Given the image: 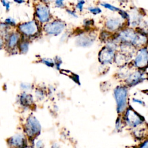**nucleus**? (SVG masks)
<instances>
[{
  "label": "nucleus",
  "instance_id": "ddd939ff",
  "mask_svg": "<svg viewBox=\"0 0 148 148\" xmlns=\"http://www.w3.org/2000/svg\"><path fill=\"white\" fill-rule=\"evenodd\" d=\"M18 102L20 104L25 108H28L31 106L34 103L33 97L25 92L21 93L18 97Z\"/></svg>",
  "mask_w": 148,
  "mask_h": 148
},
{
  "label": "nucleus",
  "instance_id": "0eeeda50",
  "mask_svg": "<svg viewBox=\"0 0 148 148\" xmlns=\"http://www.w3.org/2000/svg\"><path fill=\"white\" fill-rule=\"evenodd\" d=\"M7 142L10 148H23L27 145V139L23 134H18L8 138Z\"/></svg>",
  "mask_w": 148,
  "mask_h": 148
},
{
  "label": "nucleus",
  "instance_id": "f03ea898",
  "mask_svg": "<svg viewBox=\"0 0 148 148\" xmlns=\"http://www.w3.org/2000/svg\"><path fill=\"white\" fill-rule=\"evenodd\" d=\"M123 114L122 119L124 125L133 129L140 127L145 122L144 117L131 107H128Z\"/></svg>",
  "mask_w": 148,
  "mask_h": 148
},
{
  "label": "nucleus",
  "instance_id": "4be33fe9",
  "mask_svg": "<svg viewBox=\"0 0 148 148\" xmlns=\"http://www.w3.org/2000/svg\"><path fill=\"white\" fill-rule=\"evenodd\" d=\"M5 23H6L9 26H15L16 25V21L12 17H8L5 20Z\"/></svg>",
  "mask_w": 148,
  "mask_h": 148
},
{
  "label": "nucleus",
  "instance_id": "4468645a",
  "mask_svg": "<svg viewBox=\"0 0 148 148\" xmlns=\"http://www.w3.org/2000/svg\"><path fill=\"white\" fill-rule=\"evenodd\" d=\"M94 40V38L88 35H81L76 39V43L77 45L82 47H88L91 46Z\"/></svg>",
  "mask_w": 148,
  "mask_h": 148
},
{
  "label": "nucleus",
  "instance_id": "412c9836",
  "mask_svg": "<svg viewBox=\"0 0 148 148\" xmlns=\"http://www.w3.org/2000/svg\"><path fill=\"white\" fill-rule=\"evenodd\" d=\"M87 9L89 10V12L90 13H91L94 14H98L102 12V10L99 7L91 6V7H89Z\"/></svg>",
  "mask_w": 148,
  "mask_h": 148
},
{
  "label": "nucleus",
  "instance_id": "6ab92c4d",
  "mask_svg": "<svg viewBox=\"0 0 148 148\" xmlns=\"http://www.w3.org/2000/svg\"><path fill=\"white\" fill-rule=\"evenodd\" d=\"M41 62L49 67L53 68L54 66V62L52 59L48 58H43L41 60Z\"/></svg>",
  "mask_w": 148,
  "mask_h": 148
},
{
  "label": "nucleus",
  "instance_id": "f257e3e1",
  "mask_svg": "<svg viewBox=\"0 0 148 148\" xmlns=\"http://www.w3.org/2000/svg\"><path fill=\"white\" fill-rule=\"evenodd\" d=\"M118 114L121 115L128 106V89L125 86H118L113 91Z\"/></svg>",
  "mask_w": 148,
  "mask_h": 148
},
{
  "label": "nucleus",
  "instance_id": "c756f323",
  "mask_svg": "<svg viewBox=\"0 0 148 148\" xmlns=\"http://www.w3.org/2000/svg\"><path fill=\"white\" fill-rule=\"evenodd\" d=\"M70 77L77 84H79V77L77 75L73 73H72V75H70Z\"/></svg>",
  "mask_w": 148,
  "mask_h": 148
},
{
  "label": "nucleus",
  "instance_id": "bb28decb",
  "mask_svg": "<svg viewBox=\"0 0 148 148\" xmlns=\"http://www.w3.org/2000/svg\"><path fill=\"white\" fill-rule=\"evenodd\" d=\"M33 148H44V145L42 140H37L35 143Z\"/></svg>",
  "mask_w": 148,
  "mask_h": 148
},
{
  "label": "nucleus",
  "instance_id": "393cba45",
  "mask_svg": "<svg viewBox=\"0 0 148 148\" xmlns=\"http://www.w3.org/2000/svg\"><path fill=\"white\" fill-rule=\"evenodd\" d=\"M55 61H54V66L56 65V67L57 69H60V67L62 64V60L61 59L60 57H55Z\"/></svg>",
  "mask_w": 148,
  "mask_h": 148
},
{
  "label": "nucleus",
  "instance_id": "9d476101",
  "mask_svg": "<svg viewBox=\"0 0 148 148\" xmlns=\"http://www.w3.org/2000/svg\"><path fill=\"white\" fill-rule=\"evenodd\" d=\"M147 51L146 48L140 49L134 59V65L138 68L144 67L147 62Z\"/></svg>",
  "mask_w": 148,
  "mask_h": 148
},
{
  "label": "nucleus",
  "instance_id": "c9c22d12",
  "mask_svg": "<svg viewBox=\"0 0 148 148\" xmlns=\"http://www.w3.org/2000/svg\"><path fill=\"white\" fill-rule=\"evenodd\" d=\"M92 20H87V21H85L84 20V25L86 26H90V25H91L92 23Z\"/></svg>",
  "mask_w": 148,
  "mask_h": 148
},
{
  "label": "nucleus",
  "instance_id": "a878e982",
  "mask_svg": "<svg viewBox=\"0 0 148 148\" xmlns=\"http://www.w3.org/2000/svg\"><path fill=\"white\" fill-rule=\"evenodd\" d=\"M1 3L5 8L6 11H8L10 9V2L7 0H1Z\"/></svg>",
  "mask_w": 148,
  "mask_h": 148
},
{
  "label": "nucleus",
  "instance_id": "2f4dec72",
  "mask_svg": "<svg viewBox=\"0 0 148 148\" xmlns=\"http://www.w3.org/2000/svg\"><path fill=\"white\" fill-rule=\"evenodd\" d=\"M138 148H148V141L146 139L142 143H140Z\"/></svg>",
  "mask_w": 148,
  "mask_h": 148
},
{
  "label": "nucleus",
  "instance_id": "4c0bfd02",
  "mask_svg": "<svg viewBox=\"0 0 148 148\" xmlns=\"http://www.w3.org/2000/svg\"><path fill=\"white\" fill-rule=\"evenodd\" d=\"M51 148H60V147L59 145H58L57 143H54V144L52 145Z\"/></svg>",
  "mask_w": 148,
  "mask_h": 148
},
{
  "label": "nucleus",
  "instance_id": "aec40b11",
  "mask_svg": "<svg viewBox=\"0 0 148 148\" xmlns=\"http://www.w3.org/2000/svg\"><path fill=\"white\" fill-rule=\"evenodd\" d=\"M124 123L123 122L122 117H119L117 119V120L116 121V128L117 130H122L123 127L124 126Z\"/></svg>",
  "mask_w": 148,
  "mask_h": 148
},
{
  "label": "nucleus",
  "instance_id": "dca6fc26",
  "mask_svg": "<svg viewBox=\"0 0 148 148\" xmlns=\"http://www.w3.org/2000/svg\"><path fill=\"white\" fill-rule=\"evenodd\" d=\"M133 134L134 137L138 139H143L147 135V130L139 127L133 129Z\"/></svg>",
  "mask_w": 148,
  "mask_h": 148
},
{
  "label": "nucleus",
  "instance_id": "7c9ffc66",
  "mask_svg": "<svg viewBox=\"0 0 148 148\" xmlns=\"http://www.w3.org/2000/svg\"><path fill=\"white\" fill-rule=\"evenodd\" d=\"M64 0H56L55 4L58 8H63L64 6Z\"/></svg>",
  "mask_w": 148,
  "mask_h": 148
},
{
  "label": "nucleus",
  "instance_id": "473e14b6",
  "mask_svg": "<svg viewBox=\"0 0 148 148\" xmlns=\"http://www.w3.org/2000/svg\"><path fill=\"white\" fill-rule=\"evenodd\" d=\"M66 11V12H67L70 16H71L72 17H75V18H77V14H76V13H75L74 11H72V10H68V9H67Z\"/></svg>",
  "mask_w": 148,
  "mask_h": 148
},
{
  "label": "nucleus",
  "instance_id": "9b49d317",
  "mask_svg": "<svg viewBox=\"0 0 148 148\" xmlns=\"http://www.w3.org/2000/svg\"><path fill=\"white\" fill-rule=\"evenodd\" d=\"M20 40V35L17 32H12L8 35L6 46L8 49H14L18 45Z\"/></svg>",
  "mask_w": 148,
  "mask_h": 148
},
{
  "label": "nucleus",
  "instance_id": "2eb2a0df",
  "mask_svg": "<svg viewBox=\"0 0 148 148\" xmlns=\"http://www.w3.org/2000/svg\"><path fill=\"white\" fill-rule=\"evenodd\" d=\"M105 25L109 30L115 31L121 26V21L117 18H110L106 21Z\"/></svg>",
  "mask_w": 148,
  "mask_h": 148
},
{
  "label": "nucleus",
  "instance_id": "58836bf2",
  "mask_svg": "<svg viewBox=\"0 0 148 148\" xmlns=\"http://www.w3.org/2000/svg\"><path fill=\"white\" fill-rule=\"evenodd\" d=\"M23 148H33V147H32V146H29V145H27Z\"/></svg>",
  "mask_w": 148,
  "mask_h": 148
},
{
  "label": "nucleus",
  "instance_id": "b1692460",
  "mask_svg": "<svg viewBox=\"0 0 148 148\" xmlns=\"http://www.w3.org/2000/svg\"><path fill=\"white\" fill-rule=\"evenodd\" d=\"M84 3H85L84 0H79L76 5V7L80 12H82Z\"/></svg>",
  "mask_w": 148,
  "mask_h": 148
},
{
  "label": "nucleus",
  "instance_id": "7ed1b4c3",
  "mask_svg": "<svg viewBox=\"0 0 148 148\" xmlns=\"http://www.w3.org/2000/svg\"><path fill=\"white\" fill-rule=\"evenodd\" d=\"M24 132L29 138L37 136L41 130V126L38 120L33 115L29 116L24 124Z\"/></svg>",
  "mask_w": 148,
  "mask_h": 148
},
{
  "label": "nucleus",
  "instance_id": "6e6552de",
  "mask_svg": "<svg viewBox=\"0 0 148 148\" xmlns=\"http://www.w3.org/2000/svg\"><path fill=\"white\" fill-rule=\"evenodd\" d=\"M35 14L38 20L42 23L47 22L50 20L49 8L43 4H39L36 6Z\"/></svg>",
  "mask_w": 148,
  "mask_h": 148
},
{
  "label": "nucleus",
  "instance_id": "cd10ccee",
  "mask_svg": "<svg viewBox=\"0 0 148 148\" xmlns=\"http://www.w3.org/2000/svg\"><path fill=\"white\" fill-rule=\"evenodd\" d=\"M21 88L25 90V91H28L29 90H31L32 88V86L31 84H29V83H21L20 85Z\"/></svg>",
  "mask_w": 148,
  "mask_h": 148
},
{
  "label": "nucleus",
  "instance_id": "20e7f679",
  "mask_svg": "<svg viewBox=\"0 0 148 148\" xmlns=\"http://www.w3.org/2000/svg\"><path fill=\"white\" fill-rule=\"evenodd\" d=\"M119 38L125 43H131L136 46L142 45L146 40V38L139 35L131 29H125L121 31L119 35Z\"/></svg>",
  "mask_w": 148,
  "mask_h": 148
},
{
  "label": "nucleus",
  "instance_id": "f8f14e48",
  "mask_svg": "<svg viewBox=\"0 0 148 148\" xmlns=\"http://www.w3.org/2000/svg\"><path fill=\"white\" fill-rule=\"evenodd\" d=\"M143 75V74L139 71L135 72L128 77L126 79V82L129 86H135L144 80Z\"/></svg>",
  "mask_w": 148,
  "mask_h": 148
},
{
  "label": "nucleus",
  "instance_id": "39448f33",
  "mask_svg": "<svg viewBox=\"0 0 148 148\" xmlns=\"http://www.w3.org/2000/svg\"><path fill=\"white\" fill-rule=\"evenodd\" d=\"M65 28V23L61 20H55L46 24L44 30L48 35H58Z\"/></svg>",
  "mask_w": 148,
  "mask_h": 148
},
{
  "label": "nucleus",
  "instance_id": "a19ab883",
  "mask_svg": "<svg viewBox=\"0 0 148 148\" xmlns=\"http://www.w3.org/2000/svg\"><path fill=\"white\" fill-rule=\"evenodd\" d=\"M46 1H51V0H45Z\"/></svg>",
  "mask_w": 148,
  "mask_h": 148
},
{
  "label": "nucleus",
  "instance_id": "a211bd4d",
  "mask_svg": "<svg viewBox=\"0 0 148 148\" xmlns=\"http://www.w3.org/2000/svg\"><path fill=\"white\" fill-rule=\"evenodd\" d=\"M101 5L103 7H104L105 8H106L111 11H113V12H118L120 10V9L118 8L117 7H116L110 3H106V2H103V3H101Z\"/></svg>",
  "mask_w": 148,
  "mask_h": 148
},
{
  "label": "nucleus",
  "instance_id": "e433bc0d",
  "mask_svg": "<svg viewBox=\"0 0 148 148\" xmlns=\"http://www.w3.org/2000/svg\"><path fill=\"white\" fill-rule=\"evenodd\" d=\"M14 2H16V3H18V4H21V3H23L24 2H25V1L24 0H13Z\"/></svg>",
  "mask_w": 148,
  "mask_h": 148
},
{
  "label": "nucleus",
  "instance_id": "c85d7f7f",
  "mask_svg": "<svg viewBox=\"0 0 148 148\" xmlns=\"http://www.w3.org/2000/svg\"><path fill=\"white\" fill-rule=\"evenodd\" d=\"M119 12V14H120V16L122 18H123L124 19H129L130 18V16L126 12L120 9Z\"/></svg>",
  "mask_w": 148,
  "mask_h": 148
},
{
  "label": "nucleus",
  "instance_id": "5701e85b",
  "mask_svg": "<svg viewBox=\"0 0 148 148\" xmlns=\"http://www.w3.org/2000/svg\"><path fill=\"white\" fill-rule=\"evenodd\" d=\"M35 94H36V98H38L39 100H42L45 97V94L43 91L41 90H36Z\"/></svg>",
  "mask_w": 148,
  "mask_h": 148
},
{
  "label": "nucleus",
  "instance_id": "1a4fd4ad",
  "mask_svg": "<svg viewBox=\"0 0 148 148\" xmlns=\"http://www.w3.org/2000/svg\"><path fill=\"white\" fill-rule=\"evenodd\" d=\"M114 57V49L106 46L103 48L99 54V61L104 64L112 63Z\"/></svg>",
  "mask_w": 148,
  "mask_h": 148
},
{
  "label": "nucleus",
  "instance_id": "f3484780",
  "mask_svg": "<svg viewBox=\"0 0 148 148\" xmlns=\"http://www.w3.org/2000/svg\"><path fill=\"white\" fill-rule=\"evenodd\" d=\"M18 49L20 50V53L21 54H26L28 51L29 49V43L27 41H22L19 42Z\"/></svg>",
  "mask_w": 148,
  "mask_h": 148
},
{
  "label": "nucleus",
  "instance_id": "423d86ee",
  "mask_svg": "<svg viewBox=\"0 0 148 148\" xmlns=\"http://www.w3.org/2000/svg\"><path fill=\"white\" fill-rule=\"evenodd\" d=\"M19 31L25 36H32L38 31V26L34 20L25 22L18 26Z\"/></svg>",
  "mask_w": 148,
  "mask_h": 148
},
{
  "label": "nucleus",
  "instance_id": "f704fd0d",
  "mask_svg": "<svg viewBox=\"0 0 148 148\" xmlns=\"http://www.w3.org/2000/svg\"><path fill=\"white\" fill-rule=\"evenodd\" d=\"M4 39L3 36H2L1 35H0V50L2 49V47H3V46L4 45Z\"/></svg>",
  "mask_w": 148,
  "mask_h": 148
},
{
  "label": "nucleus",
  "instance_id": "72a5a7b5",
  "mask_svg": "<svg viewBox=\"0 0 148 148\" xmlns=\"http://www.w3.org/2000/svg\"><path fill=\"white\" fill-rule=\"evenodd\" d=\"M132 101H133L134 102L138 103H139V104H140V105H144V102H143V101H142V100H140V99H137V98H133V99H132Z\"/></svg>",
  "mask_w": 148,
  "mask_h": 148
},
{
  "label": "nucleus",
  "instance_id": "ea45409f",
  "mask_svg": "<svg viewBox=\"0 0 148 148\" xmlns=\"http://www.w3.org/2000/svg\"><path fill=\"white\" fill-rule=\"evenodd\" d=\"M120 1H125L126 0H119Z\"/></svg>",
  "mask_w": 148,
  "mask_h": 148
}]
</instances>
